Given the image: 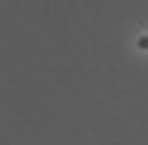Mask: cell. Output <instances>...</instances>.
Segmentation results:
<instances>
[{
  "instance_id": "cell-1",
  "label": "cell",
  "mask_w": 148,
  "mask_h": 145,
  "mask_svg": "<svg viewBox=\"0 0 148 145\" xmlns=\"http://www.w3.org/2000/svg\"><path fill=\"white\" fill-rule=\"evenodd\" d=\"M139 45H142V49H148V36H142V42H139Z\"/></svg>"
}]
</instances>
